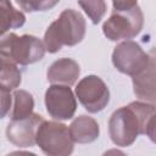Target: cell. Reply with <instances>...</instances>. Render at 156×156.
Returning a JSON list of instances; mask_svg holds the SVG:
<instances>
[{
    "label": "cell",
    "mask_w": 156,
    "mask_h": 156,
    "mask_svg": "<svg viewBox=\"0 0 156 156\" xmlns=\"http://www.w3.org/2000/svg\"><path fill=\"white\" fill-rule=\"evenodd\" d=\"M144 26V15L138 1H112V13L104 22V35L111 41L130 40Z\"/></svg>",
    "instance_id": "obj_3"
},
{
    "label": "cell",
    "mask_w": 156,
    "mask_h": 156,
    "mask_svg": "<svg viewBox=\"0 0 156 156\" xmlns=\"http://www.w3.org/2000/svg\"><path fill=\"white\" fill-rule=\"evenodd\" d=\"M44 100L46 111L54 119H71L76 113L77 100L69 87L51 84L45 91Z\"/></svg>",
    "instance_id": "obj_8"
},
{
    "label": "cell",
    "mask_w": 156,
    "mask_h": 156,
    "mask_svg": "<svg viewBox=\"0 0 156 156\" xmlns=\"http://www.w3.org/2000/svg\"><path fill=\"white\" fill-rule=\"evenodd\" d=\"M58 1H38V0H29V1H17V5L22 7L27 12L34 11H46L57 5Z\"/></svg>",
    "instance_id": "obj_17"
},
{
    "label": "cell",
    "mask_w": 156,
    "mask_h": 156,
    "mask_svg": "<svg viewBox=\"0 0 156 156\" xmlns=\"http://www.w3.org/2000/svg\"><path fill=\"white\" fill-rule=\"evenodd\" d=\"M102 156H127L122 150L118 149H110L102 154Z\"/></svg>",
    "instance_id": "obj_19"
},
{
    "label": "cell",
    "mask_w": 156,
    "mask_h": 156,
    "mask_svg": "<svg viewBox=\"0 0 156 156\" xmlns=\"http://www.w3.org/2000/svg\"><path fill=\"white\" fill-rule=\"evenodd\" d=\"M76 96L90 113L102 111L110 102V90L107 85L95 74L87 76L78 82L76 85Z\"/></svg>",
    "instance_id": "obj_7"
},
{
    "label": "cell",
    "mask_w": 156,
    "mask_h": 156,
    "mask_svg": "<svg viewBox=\"0 0 156 156\" xmlns=\"http://www.w3.org/2000/svg\"><path fill=\"white\" fill-rule=\"evenodd\" d=\"M87 30L83 15L73 9L63 10L60 16L48 27L43 44L50 54L58 52L62 46H74L79 44Z\"/></svg>",
    "instance_id": "obj_2"
},
{
    "label": "cell",
    "mask_w": 156,
    "mask_h": 156,
    "mask_svg": "<svg viewBox=\"0 0 156 156\" xmlns=\"http://www.w3.org/2000/svg\"><path fill=\"white\" fill-rule=\"evenodd\" d=\"M24 22V13L17 10L11 1H0V35L6 34L10 29L22 27Z\"/></svg>",
    "instance_id": "obj_13"
},
{
    "label": "cell",
    "mask_w": 156,
    "mask_h": 156,
    "mask_svg": "<svg viewBox=\"0 0 156 156\" xmlns=\"http://www.w3.org/2000/svg\"><path fill=\"white\" fill-rule=\"evenodd\" d=\"M80 74V67L73 58L62 57L54 61L46 72V78L51 84L73 85Z\"/></svg>",
    "instance_id": "obj_10"
},
{
    "label": "cell",
    "mask_w": 156,
    "mask_h": 156,
    "mask_svg": "<svg viewBox=\"0 0 156 156\" xmlns=\"http://www.w3.org/2000/svg\"><path fill=\"white\" fill-rule=\"evenodd\" d=\"M6 156H37L34 152H29V151H12L10 154H7Z\"/></svg>",
    "instance_id": "obj_20"
},
{
    "label": "cell",
    "mask_w": 156,
    "mask_h": 156,
    "mask_svg": "<svg viewBox=\"0 0 156 156\" xmlns=\"http://www.w3.org/2000/svg\"><path fill=\"white\" fill-rule=\"evenodd\" d=\"M78 5L84 10L93 24H98L106 13V2L102 0L95 1H78Z\"/></svg>",
    "instance_id": "obj_16"
},
{
    "label": "cell",
    "mask_w": 156,
    "mask_h": 156,
    "mask_svg": "<svg viewBox=\"0 0 156 156\" xmlns=\"http://www.w3.org/2000/svg\"><path fill=\"white\" fill-rule=\"evenodd\" d=\"M108 134L117 146H130L138 135H147L155 140V105L133 101L117 108L108 119Z\"/></svg>",
    "instance_id": "obj_1"
},
{
    "label": "cell",
    "mask_w": 156,
    "mask_h": 156,
    "mask_svg": "<svg viewBox=\"0 0 156 156\" xmlns=\"http://www.w3.org/2000/svg\"><path fill=\"white\" fill-rule=\"evenodd\" d=\"M22 82V73L17 65L11 60L5 58L0 63V89L11 91L20 87Z\"/></svg>",
    "instance_id": "obj_15"
},
{
    "label": "cell",
    "mask_w": 156,
    "mask_h": 156,
    "mask_svg": "<svg viewBox=\"0 0 156 156\" xmlns=\"http://www.w3.org/2000/svg\"><path fill=\"white\" fill-rule=\"evenodd\" d=\"M43 41L29 34L18 37L15 33L0 35V56L11 60L16 65L28 66L40 61L45 55Z\"/></svg>",
    "instance_id": "obj_4"
},
{
    "label": "cell",
    "mask_w": 156,
    "mask_h": 156,
    "mask_svg": "<svg viewBox=\"0 0 156 156\" xmlns=\"http://www.w3.org/2000/svg\"><path fill=\"white\" fill-rule=\"evenodd\" d=\"M35 144L45 156H71L74 149L68 127L61 122L43 121L35 133Z\"/></svg>",
    "instance_id": "obj_5"
},
{
    "label": "cell",
    "mask_w": 156,
    "mask_h": 156,
    "mask_svg": "<svg viewBox=\"0 0 156 156\" xmlns=\"http://www.w3.org/2000/svg\"><path fill=\"white\" fill-rule=\"evenodd\" d=\"M44 121L39 113H32L29 117L20 121H11L6 127V138L18 147H30L35 144V133Z\"/></svg>",
    "instance_id": "obj_9"
},
{
    "label": "cell",
    "mask_w": 156,
    "mask_h": 156,
    "mask_svg": "<svg viewBox=\"0 0 156 156\" xmlns=\"http://www.w3.org/2000/svg\"><path fill=\"white\" fill-rule=\"evenodd\" d=\"M69 136L73 143L77 144H89L99 138L100 128L98 122L87 115L76 117L71 126L68 127Z\"/></svg>",
    "instance_id": "obj_11"
},
{
    "label": "cell",
    "mask_w": 156,
    "mask_h": 156,
    "mask_svg": "<svg viewBox=\"0 0 156 156\" xmlns=\"http://www.w3.org/2000/svg\"><path fill=\"white\" fill-rule=\"evenodd\" d=\"M11 105H12V96L10 95V93L0 89V119H2L10 112Z\"/></svg>",
    "instance_id": "obj_18"
},
{
    "label": "cell",
    "mask_w": 156,
    "mask_h": 156,
    "mask_svg": "<svg viewBox=\"0 0 156 156\" xmlns=\"http://www.w3.org/2000/svg\"><path fill=\"white\" fill-rule=\"evenodd\" d=\"M152 57H155L154 50L147 54L136 41L124 40L115 46L112 52V63L118 72L134 77L150 65Z\"/></svg>",
    "instance_id": "obj_6"
},
{
    "label": "cell",
    "mask_w": 156,
    "mask_h": 156,
    "mask_svg": "<svg viewBox=\"0 0 156 156\" xmlns=\"http://www.w3.org/2000/svg\"><path fill=\"white\" fill-rule=\"evenodd\" d=\"M4 60H5V57H2V56H0V63H1V62H2ZM7 60H9V58H7Z\"/></svg>",
    "instance_id": "obj_21"
},
{
    "label": "cell",
    "mask_w": 156,
    "mask_h": 156,
    "mask_svg": "<svg viewBox=\"0 0 156 156\" xmlns=\"http://www.w3.org/2000/svg\"><path fill=\"white\" fill-rule=\"evenodd\" d=\"M13 105L10 113L11 121H20L29 117L33 113L34 108V99L30 93L26 90H15L13 95Z\"/></svg>",
    "instance_id": "obj_14"
},
{
    "label": "cell",
    "mask_w": 156,
    "mask_h": 156,
    "mask_svg": "<svg viewBox=\"0 0 156 156\" xmlns=\"http://www.w3.org/2000/svg\"><path fill=\"white\" fill-rule=\"evenodd\" d=\"M134 94L138 99L145 102L154 104L156 100L155 95V57H152L150 65L139 74L132 77Z\"/></svg>",
    "instance_id": "obj_12"
}]
</instances>
